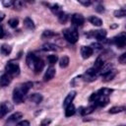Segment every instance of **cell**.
Wrapping results in <instances>:
<instances>
[{
    "mask_svg": "<svg viewBox=\"0 0 126 126\" xmlns=\"http://www.w3.org/2000/svg\"><path fill=\"white\" fill-rule=\"evenodd\" d=\"M32 87V82H27V83H24L21 86L15 88L14 91H13V100H14V102L17 103V104L22 103L26 99V95H27L28 92L30 91V89Z\"/></svg>",
    "mask_w": 126,
    "mask_h": 126,
    "instance_id": "1",
    "label": "cell"
},
{
    "mask_svg": "<svg viewBox=\"0 0 126 126\" xmlns=\"http://www.w3.org/2000/svg\"><path fill=\"white\" fill-rule=\"evenodd\" d=\"M63 35L65 37V39L70 42V43H76L78 38H79V34L78 32L76 30V28H68L62 31Z\"/></svg>",
    "mask_w": 126,
    "mask_h": 126,
    "instance_id": "2",
    "label": "cell"
},
{
    "mask_svg": "<svg viewBox=\"0 0 126 126\" xmlns=\"http://www.w3.org/2000/svg\"><path fill=\"white\" fill-rule=\"evenodd\" d=\"M5 69H6V72H7L8 74H10L12 77L18 76V75L20 74V66H19L18 62L14 61V60L8 61L7 64H6Z\"/></svg>",
    "mask_w": 126,
    "mask_h": 126,
    "instance_id": "3",
    "label": "cell"
},
{
    "mask_svg": "<svg viewBox=\"0 0 126 126\" xmlns=\"http://www.w3.org/2000/svg\"><path fill=\"white\" fill-rule=\"evenodd\" d=\"M106 31L105 30H97V31H91L89 33H88V36H94L95 37L99 42L103 41V42H106Z\"/></svg>",
    "mask_w": 126,
    "mask_h": 126,
    "instance_id": "4",
    "label": "cell"
},
{
    "mask_svg": "<svg viewBox=\"0 0 126 126\" xmlns=\"http://www.w3.org/2000/svg\"><path fill=\"white\" fill-rule=\"evenodd\" d=\"M97 75H98V70H96L95 68L93 67V68H90L89 70H87L86 73L82 76V78L87 82H93L96 79Z\"/></svg>",
    "mask_w": 126,
    "mask_h": 126,
    "instance_id": "5",
    "label": "cell"
},
{
    "mask_svg": "<svg viewBox=\"0 0 126 126\" xmlns=\"http://www.w3.org/2000/svg\"><path fill=\"white\" fill-rule=\"evenodd\" d=\"M112 42L116 46H118L120 48H123L126 45V32H121L118 35H116L115 37H113L112 38Z\"/></svg>",
    "mask_w": 126,
    "mask_h": 126,
    "instance_id": "6",
    "label": "cell"
},
{
    "mask_svg": "<svg viewBox=\"0 0 126 126\" xmlns=\"http://www.w3.org/2000/svg\"><path fill=\"white\" fill-rule=\"evenodd\" d=\"M71 22H72V24H73L74 27H81L85 23V18L81 14L76 13V14H74L71 17Z\"/></svg>",
    "mask_w": 126,
    "mask_h": 126,
    "instance_id": "7",
    "label": "cell"
},
{
    "mask_svg": "<svg viewBox=\"0 0 126 126\" xmlns=\"http://www.w3.org/2000/svg\"><path fill=\"white\" fill-rule=\"evenodd\" d=\"M11 110H13V105L9 102V101H4L1 103L0 106V116L3 118L8 112H10Z\"/></svg>",
    "mask_w": 126,
    "mask_h": 126,
    "instance_id": "8",
    "label": "cell"
},
{
    "mask_svg": "<svg viewBox=\"0 0 126 126\" xmlns=\"http://www.w3.org/2000/svg\"><path fill=\"white\" fill-rule=\"evenodd\" d=\"M38 59H39V58L36 57L33 53H29V54L27 55V58H26L27 65H28L31 69L33 70V68H34V66H35V64H36V62H37Z\"/></svg>",
    "mask_w": 126,
    "mask_h": 126,
    "instance_id": "9",
    "label": "cell"
},
{
    "mask_svg": "<svg viewBox=\"0 0 126 126\" xmlns=\"http://www.w3.org/2000/svg\"><path fill=\"white\" fill-rule=\"evenodd\" d=\"M93 52H94V49L91 46H82L81 47V55L84 59L90 58L93 55Z\"/></svg>",
    "mask_w": 126,
    "mask_h": 126,
    "instance_id": "10",
    "label": "cell"
},
{
    "mask_svg": "<svg viewBox=\"0 0 126 126\" xmlns=\"http://www.w3.org/2000/svg\"><path fill=\"white\" fill-rule=\"evenodd\" d=\"M11 80H12V76L10 74H8L7 72L2 74L1 75V78H0V84H1V87H7L10 83H11Z\"/></svg>",
    "mask_w": 126,
    "mask_h": 126,
    "instance_id": "11",
    "label": "cell"
},
{
    "mask_svg": "<svg viewBox=\"0 0 126 126\" xmlns=\"http://www.w3.org/2000/svg\"><path fill=\"white\" fill-rule=\"evenodd\" d=\"M55 68H53V67H49L47 70H46V72L44 73V76H43V81H45V82H47V81H50L51 79H53V77L55 76Z\"/></svg>",
    "mask_w": 126,
    "mask_h": 126,
    "instance_id": "12",
    "label": "cell"
},
{
    "mask_svg": "<svg viewBox=\"0 0 126 126\" xmlns=\"http://www.w3.org/2000/svg\"><path fill=\"white\" fill-rule=\"evenodd\" d=\"M116 74H117L116 70L115 69H111L110 71H108L107 73L102 75V81L103 82H109V81H111L116 76Z\"/></svg>",
    "mask_w": 126,
    "mask_h": 126,
    "instance_id": "13",
    "label": "cell"
},
{
    "mask_svg": "<svg viewBox=\"0 0 126 126\" xmlns=\"http://www.w3.org/2000/svg\"><path fill=\"white\" fill-rule=\"evenodd\" d=\"M95 107H96V105H95L94 103H92L91 105H89V106H87V107H80L79 111H80V113H81L82 115H87V114L92 113V112L95 109Z\"/></svg>",
    "mask_w": 126,
    "mask_h": 126,
    "instance_id": "14",
    "label": "cell"
},
{
    "mask_svg": "<svg viewBox=\"0 0 126 126\" xmlns=\"http://www.w3.org/2000/svg\"><path fill=\"white\" fill-rule=\"evenodd\" d=\"M76 92L75 91H72V92H70L68 94H67V96L65 97V99H64V101H63V106L64 107H66L67 105H69L70 103H72V101L74 100V98H75V96H76Z\"/></svg>",
    "mask_w": 126,
    "mask_h": 126,
    "instance_id": "15",
    "label": "cell"
},
{
    "mask_svg": "<svg viewBox=\"0 0 126 126\" xmlns=\"http://www.w3.org/2000/svg\"><path fill=\"white\" fill-rule=\"evenodd\" d=\"M23 117V114L21 112H15L14 114H12L8 120H7V123H17L21 118Z\"/></svg>",
    "mask_w": 126,
    "mask_h": 126,
    "instance_id": "16",
    "label": "cell"
},
{
    "mask_svg": "<svg viewBox=\"0 0 126 126\" xmlns=\"http://www.w3.org/2000/svg\"><path fill=\"white\" fill-rule=\"evenodd\" d=\"M111 69H113V65L111 63H104L102 65V67L99 69L98 71V75H103L105 73H107L108 71H110Z\"/></svg>",
    "mask_w": 126,
    "mask_h": 126,
    "instance_id": "17",
    "label": "cell"
},
{
    "mask_svg": "<svg viewBox=\"0 0 126 126\" xmlns=\"http://www.w3.org/2000/svg\"><path fill=\"white\" fill-rule=\"evenodd\" d=\"M75 112H76V109H75V106H74L72 103H70L69 105H67V106L65 107V115H66L67 117H70V116L74 115Z\"/></svg>",
    "mask_w": 126,
    "mask_h": 126,
    "instance_id": "18",
    "label": "cell"
},
{
    "mask_svg": "<svg viewBox=\"0 0 126 126\" xmlns=\"http://www.w3.org/2000/svg\"><path fill=\"white\" fill-rule=\"evenodd\" d=\"M89 21H90L91 24H93V25L95 26V27H100V26L102 25L101 19H99L98 17H95V16H91V17L89 18Z\"/></svg>",
    "mask_w": 126,
    "mask_h": 126,
    "instance_id": "19",
    "label": "cell"
},
{
    "mask_svg": "<svg viewBox=\"0 0 126 126\" xmlns=\"http://www.w3.org/2000/svg\"><path fill=\"white\" fill-rule=\"evenodd\" d=\"M41 49L44 50V51H55V50H57L58 48H57V46H56L55 44L47 42V43H44V44L41 46Z\"/></svg>",
    "mask_w": 126,
    "mask_h": 126,
    "instance_id": "20",
    "label": "cell"
},
{
    "mask_svg": "<svg viewBox=\"0 0 126 126\" xmlns=\"http://www.w3.org/2000/svg\"><path fill=\"white\" fill-rule=\"evenodd\" d=\"M30 100H31L32 102L37 104V103L41 102V100H42V95H41L40 94H32L30 96Z\"/></svg>",
    "mask_w": 126,
    "mask_h": 126,
    "instance_id": "21",
    "label": "cell"
},
{
    "mask_svg": "<svg viewBox=\"0 0 126 126\" xmlns=\"http://www.w3.org/2000/svg\"><path fill=\"white\" fill-rule=\"evenodd\" d=\"M49 7H50L51 12H52L55 16H58V15L63 11V10H62V8H61V6H60V5H58V4H52V5H50Z\"/></svg>",
    "mask_w": 126,
    "mask_h": 126,
    "instance_id": "22",
    "label": "cell"
},
{
    "mask_svg": "<svg viewBox=\"0 0 126 126\" xmlns=\"http://www.w3.org/2000/svg\"><path fill=\"white\" fill-rule=\"evenodd\" d=\"M24 26L28 29V30H34V24H33V21L31 19V18H26L24 20Z\"/></svg>",
    "mask_w": 126,
    "mask_h": 126,
    "instance_id": "23",
    "label": "cell"
},
{
    "mask_svg": "<svg viewBox=\"0 0 126 126\" xmlns=\"http://www.w3.org/2000/svg\"><path fill=\"white\" fill-rule=\"evenodd\" d=\"M43 67H44V63H43V61H42L41 59H38L37 62H36V64H35V66H34V68H33L34 73H36V74H37V73H40V72L42 71Z\"/></svg>",
    "mask_w": 126,
    "mask_h": 126,
    "instance_id": "24",
    "label": "cell"
},
{
    "mask_svg": "<svg viewBox=\"0 0 126 126\" xmlns=\"http://www.w3.org/2000/svg\"><path fill=\"white\" fill-rule=\"evenodd\" d=\"M69 65V57L67 55H63L59 60V66L61 68H66Z\"/></svg>",
    "mask_w": 126,
    "mask_h": 126,
    "instance_id": "25",
    "label": "cell"
},
{
    "mask_svg": "<svg viewBox=\"0 0 126 126\" xmlns=\"http://www.w3.org/2000/svg\"><path fill=\"white\" fill-rule=\"evenodd\" d=\"M12 51V47L9 44H2L1 46V53L3 55H9Z\"/></svg>",
    "mask_w": 126,
    "mask_h": 126,
    "instance_id": "26",
    "label": "cell"
},
{
    "mask_svg": "<svg viewBox=\"0 0 126 126\" xmlns=\"http://www.w3.org/2000/svg\"><path fill=\"white\" fill-rule=\"evenodd\" d=\"M57 18H58V20H59V22H60L61 24H65V23L67 22V20H68V15H67L64 11H62V12L57 16Z\"/></svg>",
    "mask_w": 126,
    "mask_h": 126,
    "instance_id": "27",
    "label": "cell"
},
{
    "mask_svg": "<svg viewBox=\"0 0 126 126\" xmlns=\"http://www.w3.org/2000/svg\"><path fill=\"white\" fill-rule=\"evenodd\" d=\"M57 61H58V56H57V55L51 54V55H48V56H47V62H48L49 65L55 64Z\"/></svg>",
    "mask_w": 126,
    "mask_h": 126,
    "instance_id": "28",
    "label": "cell"
},
{
    "mask_svg": "<svg viewBox=\"0 0 126 126\" xmlns=\"http://www.w3.org/2000/svg\"><path fill=\"white\" fill-rule=\"evenodd\" d=\"M125 108L123 106H113L109 109V113L111 114H115V113H119V112H122Z\"/></svg>",
    "mask_w": 126,
    "mask_h": 126,
    "instance_id": "29",
    "label": "cell"
},
{
    "mask_svg": "<svg viewBox=\"0 0 126 126\" xmlns=\"http://www.w3.org/2000/svg\"><path fill=\"white\" fill-rule=\"evenodd\" d=\"M25 0H14V4H13V7L15 9H21L23 8L24 4H25Z\"/></svg>",
    "mask_w": 126,
    "mask_h": 126,
    "instance_id": "30",
    "label": "cell"
},
{
    "mask_svg": "<svg viewBox=\"0 0 126 126\" xmlns=\"http://www.w3.org/2000/svg\"><path fill=\"white\" fill-rule=\"evenodd\" d=\"M8 24H9V26H10L11 28L15 29V28H17V27H18V25H19V20H18L17 18H12V19H10V20H9Z\"/></svg>",
    "mask_w": 126,
    "mask_h": 126,
    "instance_id": "31",
    "label": "cell"
},
{
    "mask_svg": "<svg viewBox=\"0 0 126 126\" xmlns=\"http://www.w3.org/2000/svg\"><path fill=\"white\" fill-rule=\"evenodd\" d=\"M97 93L100 94H103V95H107V96H108V95L112 93V90H111V89H107V88H102V89L98 90Z\"/></svg>",
    "mask_w": 126,
    "mask_h": 126,
    "instance_id": "32",
    "label": "cell"
},
{
    "mask_svg": "<svg viewBox=\"0 0 126 126\" xmlns=\"http://www.w3.org/2000/svg\"><path fill=\"white\" fill-rule=\"evenodd\" d=\"M53 35H55V32H52V31H49V30H46V31H44L42 32V37L43 38H49V37H51Z\"/></svg>",
    "mask_w": 126,
    "mask_h": 126,
    "instance_id": "33",
    "label": "cell"
},
{
    "mask_svg": "<svg viewBox=\"0 0 126 126\" xmlns=\"http://www.w3.org/2000/svg\"><path fill=\"white\" fill-rule=\"evenodd\" d=\"M14 4V0H2V5L4 7H11Z\"/></svg>",
    "mask_w": 126,
    "mask_h": 126,
    "instance_id": "34",
    "label": "cell"
},
{
    "mask_svg": "<svg viewBox=\"0 0 126 126\" xmlns=\"http://www.w3.org/2000/svg\"><path fill=\"white\" fill-rule=\"evenodd\" d=\"M118 61H119V63H121V64H126V52L123 53V54H121V55L118 57Z\"/></svg>",
    "mask_w": 126,
    "mask_h": 126,
    "instance_id": "35",
    "label": "cell"
},
{
    "mask_svg": "<svg viewBox=\"0 0 126 126\" xmlns=\"http://www.w3.org/2000/svg\"><path fill=\"white\" fill-rule=\"evenodd\" d=\"M80 4H82L83 6H86V7H88V6H90L91 5V1L90 0H77Z\"/></svg>",
    "mask_w": 126,
    "mask_h": 126,
    "instance_id": "36",
    "label": "cell"
},
{
    "mask_svg": "<svg viewBox=\"0 0 126 126\" xmlns=\"http://www.w3.org/2000/svg\"><path fill=\"white\" fill-rule=\"evenodd\" d=\"M18 125H20V126H29L30 125V122L29 121H26V120H24V121H20V122H18Z\"/></svg>",
    "mask_w": 126,
    "mask_h": 126,
    "instance_id": "37",
    "label": "cell"
},
{
    "mask_svg": "<svg viewBox=\"0 0 126 126\" xmlns=\"http://www.w3.org/2000/svg\"><path fill=\"white\" fill-rule=\"evenodd\" d=\"M93 46H94L95 49H98V50L102 48V46H101L100 44H98V43H93Z\"/></svg>",
    "mask_w": 126,
    "mask_h": 126,
    "instance_id": "38",
    "label": "cell"
},
{
    "mask_svg": "<svg viewBox=\"0 0 126 126\" xmlns=\"http://www.w3.org/2000/svg\"><path fill=\"white\" fill-rule=\"evenodd\" d=\"M51 121L49 120V119H45V120H43L42 122H41V125H45V124H49Z\"/></svg>",
    "mask_w": 126,
    "mask_h": 126,
    "instance_id": "39",
    "label": "cell"
},
{
    "mask_svg": "<svg viewBox=\"0 0 126 126\" xmlns=\"http://www.w3.org/2000/svg\"><path fill=\"white\" fill-rule=\"evenodd\" d=\"M4 19V13H1V20Z\"/></svg>",
    "mask_w": 126,
    "mask_h": 126,
    "instance_id": "40",
    "label": "cell"
},
{
    "mask_svg": "<svg viewBox=\"0 0 126 126\" xmlns=\"http://www.w3.org/2000/svg\"><path fill=\"white\" fill-rule=\"evenodd\" d=\"M92 1H94V2H100L101 0H92Z\"/></svg>",
    "mask_w": 126,
    "mask_h": 126,
    "instance_id": "41",
    "label": "cell"
},
{
    "mask_svg": "<svg viewBox=\"0 0 126 126\" xmlns=\"http://www.w3.org/2000/svg\"></svg>",
    "mask_w": 126,
    "mask_h": 126,
    "instance_id": "42",
    "label": "cell"
}]
</instances>
